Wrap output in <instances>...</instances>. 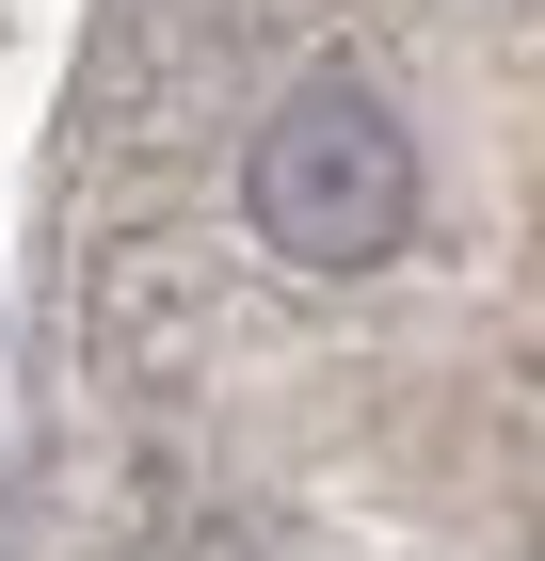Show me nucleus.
<instances>
[{
  "label": "nucleus",
  "mask_w": 545,
  "mask_h": 561,
  "mask_svg": "<svg viewBox=\"0 0 545 561\" xmlns=\"http://www.w3.org/2000/svg\"><path fill=\"white\" fill-rule=\"evenodd\" d=\"M241 209L289 273H370L418 225V145H401V113L370 81H289L273 129L241 145Z\"/></svg>",
  "instance_id": "1"
}]
</instances>
